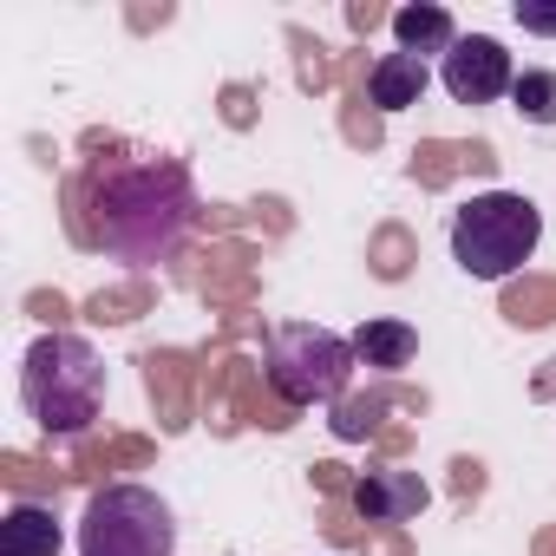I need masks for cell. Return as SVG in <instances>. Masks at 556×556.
I'll return each instance as SVG.
<instances>
[{
  "label": "cell",
  "instance_id": "obj_19",
  "mask_svg": "<svg viewBox=\"0 0 556 556\" xmlns=\"http://www.w3.org/2000/svg\"><path fill=\"white\" fill-rule=\"evenodd\" d=\"M458 170H465V144H445V138H426V144L413 151V164H406V177H413L419 190H445Z\"/></svg>",
  "mask_w": 556,
  "mask_h": 556
},
{
  "label": "cell",
  "instance_id": "obj_35",
  "mask_svg": "<svg viewBox=\"0 0 556 556\" xmlns=\"http://www.w3.org/2000/svg\"><path fill=\"white\" fill-rule=\"evenodd\" d=\"M536 400H556V361H549V367L536 374Z\"/></svg>",
  "mask_w": 556,
  "mask_h": 556
},
{
  "label": "cell",
  "instance_id": "obj_31",
  "mask_svg": "<svg viewBox=\"0 0 556 556\" xmlns=\"http://www.w3.org/2000/svg\"><path fill=\"white\" fill-rule=\"evenodd\" d=\"M517 27H523V34L556 40V8H543V0H517Z\"/></svg>",
  "mask_w": 556,
  "mask_h": 556
},
{
  "label": "cell",
  "instance_id": "obj_11",
  "mask_svg": "<svg viewBox=\"0 0 556 556\" xmlns=\"http://www.w3.org/2000/svg\"><path fill=\"white\" fill-rule=\"evenodd\" d=\"M413 354H419V334L406 328V321H361V334H354V361L361 367H374L380 380L387 374H400V367H413Z\"/></svg>",
  "mask_w": 556,
  "mask_h": 556
},
{
  "label": "cell",
  "instance_id": "obj_16",
  "mask_svg": "<svg viewBox=\"0 0 556 556\" xmlns=\"http://www.w3.org/2000/svg\"><path fill=\"white\" fill-rule=\"evenodd\" d=\"M413 262H419L413 229H406V223H380V229H374V242H367V268L380 275V282H406Z\"/></svg>",
  "mask_w": 556,
  "mask_h": 556
},
{
  "label": "cell",
  "instance_id": "obj_36",
  "mask_svg": "<svg viewBox=\"0 0 556 556\" xmlns=\"http://www.w3.org/2000/svg\"><path fill=\"white\" fill-rule=\"evenodd\" d=\"M530 549H536V556H556V523H549V530H536V543H530Z\"/></svg>",
  "mask_w": 556,
  "mask_h": 556
},
{
  "label": "cell",
  "instance_id": "obj_29",
  "mask_svg": "<svg viewBox=\"0 0 556 556\" xmlns=\"http://www.w3.org/2000/svg\"><path fill=\"white\" fill-rule=\"evenodd\" d=\"M452 497L458 504H478L484 497V465L478 458H452Z\"/></svg>",
  "mask_w": 556,
  "mask_h": 556
},
{
  "label": "cell",
  "instance_id": "obj_18",
  "mask_svg": "<svg viewBox=\"0 0 556 556\" xmlns=\"http://www.w3.org/2000/svg\"><path fill=\"white\" fill-rule=\"evenodd\" d=\"M282 40L295 47V86H302V92H328V86L341 79V60H334V53H328L308 27H289Z\"/></svg>",
  "mask_w": 556,
  "mask_h": 556
},
{
  "label": "cell",
  "instance_id": "obj_33",
  "mask_svg": "<svg viewBox=\"0 0 556 556\" xmlns=\"http://www.w3.org/2000/svg\"><path fill=\"white\" fill-rule=\"evenodd\" d=\"M374 445H380V458H400V452L413 445V426H387V432H380Z\"/></svg>",
  "mask_w": 556,
  "mask_h": 556
},
{
  "label": "cell",
  "instance_id": "obj_14",
  "mask_svg": "<svg viewBox=\"0 0 556 556\" xmlns=\"http://www.w3.org/2000/svg\"><path fill=\"white\" fill-rule=\"evenodd\" d=\"M118 465H151V439H86L79 452H73V478H86V484H99L105 491V471H118Z\"/></svg>",
  "mask_w": 556,
  "mask_h": 556
},
{
  "label": "cell",
  "instance_id": "obj_1",
  "mask_svg": "<svg viewBox=\"0 0 556 556\" xmlns=\"http://www.w3.org/2000/svg\"><path fill=\"white\" fill-rule=\"evenodd\" d=\"M197 190L177 157H92L66 177V236L125 262H164L197 223Z\"/></svg>",
  "mask_w": 556,
  "mask_h": 556
},
{
  "label": "cell",
  "instance_id": "obj_12",
  "mask_svg": "<svg viewBox=\"0 0 556 556\" xmlns=\"http://www.w3.org/2000/svg\"><path fill=\"white\" fill-rule=\"evenodd\" d=\"M0 556H60L53 504H14L0 517Z\"/></svg>",
  "mask_w": 556,
  "mask_h": 556
},
{
  "label": "cell",
  "instance_id": "obj_9",
  "mask_svg": "<svg viewBox=\"0 0 556 556\" xmlns=\"http://www.w3.org/2000/svg\"><path fill=\"white\" fill-rule=\"evenodd\" d=\"M387 413H426V393H413V387H367V393H348V400H334V439H380L387 432Z\"/></svg>",
  "mask_w": 556,
  "mask_h": 556
},
{
  "label": "cell",
  "instance_id": "obj_2",
  "mask_svg": "<svg viewBox=\"0 0 556 556\" xmlns=\"http://www.w3.org/2000/svg\"><path fill=\"white\" fill-rule=\"evenodd\" d=\"M21 400L47 439H86L105 406V367L79 334H40L21 367Z\"/></svg>",
  "mask_w": 556,
  "mask_h": 556
},
{
  "label": "cell",
  "instance_id": "obj_5",
  "mask_svg": "<svg viewBox=\"0 0 556 556\" xmlns=\"http://www.w3.org/2000/svg\"><path fill=\"white\" fill-rule=\"evenodd\" d=\"M170 549H177V517L157 491L144 484L92 491L79 517V556H170Z\"/></svg>",
  "mask_w": 556,
  "mask_h": 556
},
{
  "label": "cell",
  "instance_id": "obj_32",
  "mask_svg": "<svg viewBox=\"0 0 556 556\" xmlns=\"http://www.w3.org/2000/svg\"><path fill=\"white\" fill-rule=\"evenodd\" d=\"M465 170H478V177H491V170H497V151H491L484 138H471V144H465Z\"/></svg>",
  "mask_w": 556,
  "mask_h": 556
},
{
  "label": "cell",
  "instance_id": "obj_10",
  "mask_svg": "<svg viewBox=\"0 0 556 556\" xmlns=\"http://www.w3.org/2000/svg\"><path fill=\"white\" fill-rule=\"evenodd\" d=\"M419 99H426V60H413V53H380L374 73H367V105L387 118V112H406V105H419Z\"/></svg>",
  "mask_w": 556,
  "mask_h": 556
},
{
  "label": "cell",
  "instance_id": "obj_6",
  "mask_svg": "<svg viewBox=\"0 0 556 556\" xmlns=\"http://www.w3.org/2000/svg\"><path fill=\"white\" fill-rule=\"evenodd\" d=\"M510 86H517L510 53H504L491 34H465V40L445 53V92H452L458 105H491V99H504Z\"/></svg>",
  "mask_w": 556,
  "mask_h": 556
},
{
  "label": "cell",
  "instance_id": "obj_30",
  "mask_svg": "<svg viewBox=\"0 0 556 556\" xmlns=\"http://www.w3.org/2000/svg\"><path fill=\"white\" fill-rule=\"evenodd\" d=\"M348 27H354V34L367 40L374 27H393V14L380 8V0H348Z\"/></svg>",
  "mask_w": 556,
  "mask_h": 556
},
{
  "label": "cell",
  "instance_id": "obj_17",
  "mask_svg": "<svg viewBox=\"0 0 556 556\" xmlns=\"http://www.w3.org/2000/svg\"><path fill=\"white\" fill-rule=\"evenodd\" d=\"M151 302H157V289L144 282H118V289H99L92 302H86V321H99V328H125V321H138V315H151Z\"/></svg>",
  "mask_w": 556,
  "mask_h": 556
},
{
  "label": "cell",
  "instance_id": "obj_20",
  "mask_svg": "<svg viewBox=\"0 0 556 556\" xmlns=\"http://www.w3.org/2000/svg\"><path fill=\"white\" fill-rule=\"evenodd\" d=\"M0 478H8V484L34 504V497H60V484H66L73 471H53V465H40V458H27V452H8V458H0Z\"/></svg>",
  "mask_w": 556,
  "mask_h": 556
},
{
  "label": "cell",
  "instance_id": "obj_25",
  "mask_svg": "<svg viewBox=\"0 0 556 556\" xmlns=\"http://www.w3.org/2000/svg\"><path fill=\"white\" fill-rule=\"evenodd\" d=\"M242 223H255V229H268V236H289V229H295V216H289V203H282V197L249 203V210H242Z\"/></svg>",
  "mask_w": 556,
  "mask_h": 556
},
{
  "label": "cell",
  "instance_id": "obj_28",
  "mask_svg": "<svg viewBox=\"0 0 556 556\" xmlns=\"http://www.w3.org/2000/svg\"><path fill=\"white\" fill-rule=\"evenodd\" d=\"M354 484H361V478H354L341 458H321V465H315V491H321L328 504H334V497H354Z\"/></svg>",
  "mask_w": 556,
  "mask_h": 556
},
{
  "label": "cell",
  "instance_id": "obj_7",
  "mask_svg": "<svg viewBox=\"0 0 556 556\" xmlns=\"http://www.w3.org/2000/svg\"><path fill=\"white\" fill-rule=\"evenodd\" d=\"M348 504L361 510V523H413V517L432 504V491H426V478H419V471H400V465H367Z\"/></svg>",
  "mask_w": 556,
  "mask_h": 556
},
{
  "label": "cell",
  "instance_id": "obj_15",
  "mask_svg": "<svg viewBox=\"0 0 556 556\" xmlns=\"http://www.w3.org/2000/svg\"><path fill=\"white\" fill-rule=\"evenodd\" d=\"M504 321L510 328H549L556 321V275H530L504 289Z\"/></svg>",
  "mask_w": 556,
  "mask_h": 556
},
{
  "label": "cell",
  "instance_id": "obj_8",
  "mask_svg": "<svg viewBox=\"0 0 556 556\" xmlns=\"http://www.w3.org/2000/svg\"><path fill=\"white\" fill-rule=\"evenodd\" d=\"M144 393H151V406H157V426L164 432H184L190 426V380H197V367H190V354L184 348H151L144 361Z\"/></svg>",
  "mask_w": 556,
  "mask_h": 556
},
{
  "label": "cell",
  "instance_id": "obj_27",
  "mask_svg": "<svg viewBox=\"0 0 556 556\" xmlns=\"http://www.w3.org/2000/svg\"><path fill=\"white\" fill-rule=\"evenodd\" d=\"M354 517H361V510H348V504H341V497H334V504H328V510H321V536H328V543H341V549H348V543H361V536H367V530H361V523H354Z\"/></svg>",
  "mask_w": 556,
  "mask_h": 556
},
{
  "label": "cell",
  "instance_id": "obj_4",
  "mask_svg": "<svg viewBox=\"0 0 556 556\" xmlns=\"http://www.w3.org/2000/svg\"><path fill=\"white\" fill-rule=\"evenodd\" d=\"M268 387L282 393L295 413L315 406V400H348V380H354V341L315 328V321H289L268 334V361H262Z\"/></svg>",
  "mask_w": 556,
  "mask_h": 556
},
{
  "label": "cell",
  "instance_id": "obj_24",
  "mask_svg": "<svg viewBox=\"0 0 556 556\" xmlns=\"http://www.w3.org/2000/svg\"><path fill=\"white\" fill-rule=\"evenodd\" d=\"M361 549L367 556H413V536H406V523H367Z\"/></svg>",
  "mask_w": 556,
  "mask_h": 556
},
{
  "label": "cell",
  "instance_id": "obj_23",
  "mask_svg": "<svg viewBox=\"0 0 556 556\" xmlns=\"http://www.w3.org/2000/svg\"><path fill=\"white\" fill-rule=\"evenodd\" d=\"M216 112H223V125H229V131H249V125L262 118V105H255V86H249V79H229V86L216 92Z\"/></svg>",
  "mask_w": 556,
  "mask_h": 556
},
{
  "label": "cell",
  "instance_id": "obj_22",
  "mask_svg": "<svg viewBox=\"0 0 556 556\" xmlns=\"http://www.w3.org/2000/svg\"><path fill=\"white\" fill-rule=\"evenodd\" d=\"M341 138H348L354 151H380V138H387V118H380L367 99H348V105H341Z\"/></svg>",
  "mask_w": 556,
  "mask_h": 556
},
{
  "label": "cell",
  "instance_id": "obj_3",
  "mask_svg": "<svg viewBox=\"0 0 556 556\" xmlns=\"http://www.w3.org/2000/svg\"><path fill=\"white\" fill-rule=\"evenodd\" d=\"M543 242V210L517 190H484L452 216V262L478 282H510Z\"/></svg>",
  "mask_w": 556,
  "mask_h": 556
},
{
  "label": "cell",
  "instance_id": "obj_21",
  "mask_svg": "<svg viewBox=\"0 0 556 556\" xmlns=\"http://www.w3.org/2000/svg\"><path fill=\"white\" fill-rule=\"evenodd\" d=\"M510 105H517V118H530V125H556V73H517V86H510Z\"/></svg>",
  "mask_w": 556,
  "mask_h": 556
},
{
  "label": "cell",
  "instance_id": "obj_13",
  "mask_svg": "<svg viewBox=\"0 0 556 556\" xmlns=\"http://www.w3.org/2000/svg\"><path fill=\"white\" fill-rule=\"evenodd\" d=\"M393 34H400V53H413V60H426V53H452V47H458V27H452V14L439 8V0L400 8V14H393Z\"/></svg>",
  "mask_w": 556,
  "mask_h": 556
},
{
  "label": "cell",
  "instance_id": "obj_34",
  "mask_svg": "<svg viewBox=\"0 0 556 556\" xmlns=\"http://www.w3.org/2000/svg\"><path fill=\"white\" fill-rule=\"evenodd\" d=\"M164 21H170V8H157V14H144V8H138V14H131V27H138V34H144V27H164Z\"/></svg>",
  "mask_w": 556,
  "mask_h": 556
},
{
  "label": "cell",
  "instance_id": "obj_26",
  "mask_svg": "<svg viewBox=\"0 0 556 556\" xmlns=\"http://www.w3.org/2000/svg\"><path fill=\"white\" fill-rule=\"evenodd\" d=\"M27 315H34V321H47V328L60 334V328L73 321V302H66L60 289H34V295H27Z\"/></svg>",
  "mask_w": 556,
  "mask_h": 556
}]
</instances>
